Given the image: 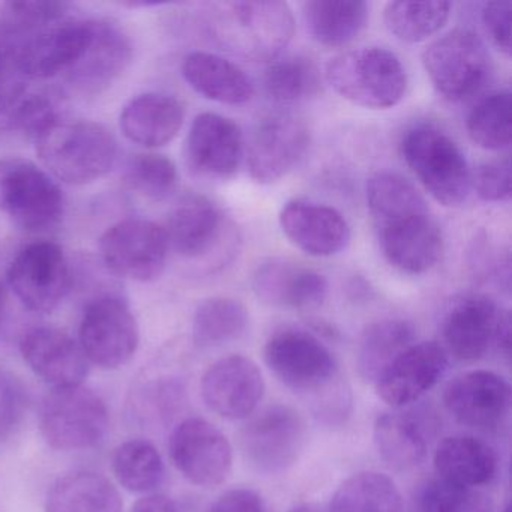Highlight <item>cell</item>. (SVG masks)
Wrapping results in <instances>:
<instances>
[{
    "instance_id": "obj_30",
    "label": "cell",
    "mask_w": 512,
    "mask_h": 512,
    "mask_svg": "<svg viewBox=\"0 0 512 512\" xmlns=\"http://www.w3.org/2000/svg\"><path fill=\"white\" fill-rule=\"evenodd\" d=\"M368 11V5L361 0H310L302 7V19L316 43L343 47L362 34Z\"/></svg>"
},
{
    "instance_id": "obj_17",
    "label": "cell",
    "mask_w": 512,
    "mask_h": 512,
    "mask_svg": "<svg viewBox=\"0 0 512 512\" xmlns=\"http://www.w3.org/2000/svg\"><path fill=\"white\" fill-rule=\"evenodd\" d=\"M443 404L466 427L496 430L508 416L511 386L493 371H467L445 386Z\"/></svg>"
},
{
    "instance_id": "obj_48",
    "label": "cell",
    "mask_w": 512,
    "mask_h": 512,
    "mask_svg": "<svg viewBox=\"0 0 512 512\" xmlns=\"http://www.w3.org/2000/svg\"><path fill=\"white\" fill-rule=\"evenodd\" d=\"M130 512H178V508L169 497L163 494H152L140 499Z\"/></svg>"
},
{
    "instance_id": "obj_26",
    "label": "cell",
    "mask_w": 512,
    "mask_h": 512,
    "mask_svg": "<svg viewBox=\"0 0 512 512\" xmlns=\"http://www.w3.org/2000/svg\"><path fill=\"white\" fill-rule=\"evenodd\" d=\"M184 119V104L175 97L143 94L122 110L121 130L136 145L148 149L161 148L178 136Z\"/></svg>"
},
{
    "instance_id": "obj_11",
    "label": "cell",
    "mask_w": 512,
    "mask_h": 512,
    "mask_svg": "<svg viewBox=\"0 0 512 512\" xmlns=\"http://www.w3.org/2000/svg\"><path fill=\"white\" fill-rule=\"evenodd\" d=\"M139 343L136 317L121 298L103 296L85 308L79 344L89 364L104 370L124 367L136 355Z\"/></svg>"
},
{
    "instance_id": "obj_19",
    "label": "cell",
    "mask_w": 512,
    "mask_h": 512,
    "mask_svg": "<svg viewBox=\"0 0 512 512\" xmlns=\"http://www.w3.org/2000/svg\"><path fill=\"white\" fill-rule=\"evenodd\" d=\"M448 368L445 347L434 341L413 343L374 382L377 395L394 409L415 403L437 385Z\"/></svg>"
},
{
    "instance_id": "obj_4",
    "label": "cell",
    "mask_w": 512,
    "mask_h": 512,
    "mask_svg": "<svg viewBox=\"0 0 512 512\" xmlns=\"http://www.w3.org/2000/svg\"><path fill=\"white\" fill-rule=\"evenodd\" d=\"M326 80L341 98L364 109H392L407 89L406 68L394 53L380 47L335 56L326 65Z\"/></svg>"
},
{
    "instance_id": "obj_38",
    "label": "cell",
    "mask_w": 512,
    "mask_h": 512,
    "mask_svg": "<svg viewBox=\"0 0 512 512\" xmlns=\"http://www.w3.org/2000/svg\"><path fill=\"white\" fill-rule=\"evenodd\" d=\"M116 479L131 493H149L164 479V463L158 449L148 440L133 439L116 448L112 458Z\"/></svg>"
},
{
    "instance_id": "obj_2",
    "label": "cell",
    "mask_w": 512,
    "mask_h": 512,
    "mask_svg": "<svg viewBox=\"0 0 512 512\" xmlns=\"http://www.w3.org/2000/svg\"><path fill=\"white\" fill-rule=\"evenodd\" d=\"M295 17L286 2L244 0L215 8L212 31L218 43L242 59L272 62L295 35Z\"/></svg>"
},
{
    "instance_id": "obj_32",
    "label": "cell",
    "mask_w": 512,
    "mask_h": 512,
    "mask_svg": "<svg viewBox=\"0 0 512 512\" xmlns=\"http://www.w3.org/2000/svg\"><path fill=\"white\" fill-rule=\"evenodd\" d=\"M374 443L383 461L397 470L413 469L427 457L424 428L409 413L385 412L377 416Z\"/></svg>"
},
{
    "instance_id": "obj_49",
    "label": "cell",
    "mask_w": 512,
    "mask_h": 512,
    "mask_svg": "<svg viewBox=\"0 0 512 512\" xmlns=\"http://www.w3.org/2000/svg\"><path fill=\"white\" fill-rule=\"evenodd\" d=\"M4 26L0 25V71L10 67L16 62L17 43Z\"/></svg>"
},
{
    "instance_id": "obj_16",
    "label": "cell",
    "mask_w": 512,
    "mask_h": 512,
    "mask_svg": "<svg viewBox=\"0 0 512 512\" xmlns=\"http://www.w3.org/2000/svg\"><path fill=\"white\" fill-rule=\"evenodd\" d=\"M200 391L212 412L221 418L239 421L256 412L265 395V380L253 359L230 355L206 370Z\"/></svg>"
},
{
    "instance_id": "obj_8",
    "label": "cell",
    "mask_w": 512,
    "mask_h": 512,
    "mask_svg": "<svg viewBox=\"0 0 512 512\" xmlns=\"http://www.w3.org/2000/svg\"><path fill=\"white\" fill-rule=\"evenodd\" d=\"M422 64L436 91L454 103L478 94L491 73L484 41L467 29H454L428 44Z\"/></svg>"
},
{
    "instance_id": "obj_6",
    "label": "cell",
    "mask_w": 512,
    "mask_h": 512,
    "mask_svg": "<svg viewBox=\"0 0 512 512\" xmlns=\"http://www.w3.org/2000/svg\"><path fill=\"white\" fill-rule=\"evenodd\" d=\"M64 206V194L46 170L26 158H0V212L17 227L46 232L61 221Z\"/></svg>"
},
{
    "instance_id": "obj_43",
    "label": "cell",
    "mask_w": 512,
    "mask_h": 512,
    "mask_svg": "<svg viewBox=\"0 0 512 512\" xmlns=\"http://www.w3.org/2000/svg\"><path fill=\"white\" fill-rule=\"evenodd\" d=\"M59 122L56 107L46 95L26 94L7 121L8 128L23 131L37 140L50 127Z\"/></svg>"
},
{
    "instance_id": "obj_46",
    "label": "cell",
    "mask_w": 512,
    "mask_h": 512,
    "mask_svg": "<svg viewBox=\"0 0 512 512\" xmlns=\"http://www.w3.org/2000/svg\"><path fill=\"white\" fill-rule=\"evenodd\" d=\"M511 16L512 4L509 0L488 2L482 8V23L491 43L503 53L511 56Z\"/></svg>"
},
{
    "instance_id": "obj_20",
    "label": "cell",
    "mask_w": 512,
    "mask_h": 512,
    "mask_svg": "<svg viewBox=\"0 0 512 512\" xmlns=\"http://www.w3.org/2000/svg\"><path fill=\"white\" fill-rule=\"evenodd\" d=\"M244 136L232 119L202 113L194 119L185 142V157L194 172L209 178H229L244 158Z\"/></svg>"
},
{
    "instance_id": "obj_51",
    "label": "cell",
    "mask_w": 512,
    "mask_h": 512,
    "mask_svg": "<svg viewBox=\"0 0 512 512\" xmlns=\"http://www.w3.org/2000/svg\"><path fill=\"white\" fill-rule=\"evenodd\" d=\"M290 512H323L322 509L317 508L316 505H299L293 508Z\"/></svg>"
},
{
    "instance_id": "obj_50",
    "label": "cell",
    "mask_w": 512,
    "mask_h": 512,
    "mask_svg": "<svg viewBox=\"0 0 512 512\" xmlns=\"http://www.w3.org/2000/svg\"><path fill=\"white\" fill-rule=\"evenodd\" d=\"M494 343L497 344L500 352L505 353L506 356L509 355V347H511V316H509L508 310L500 311Z\"/></svg>"
},
{
    "instance_id": "obj_44",
    "label": "cell",
    "mask_w": 512,
    "mask_h": 512,
    "mask_svg": "<svg viewBox=\"0 0 512 512\" xmlns=\"http://www.w3.org/2000/svg\"><path fill=\"white\" fill-rule=\"evenodd\" d=\"M479 199L484 202L499 203L511 197V163L509 158L488 161L481 164L472 176Z\"/></svg>"
},
{
    "instance_id": "obj_22",
    "label": "cell",
    "mask_w": 512,
    "mask_h": 512,
    "mask_svg": "<svg viewBox=\"0 0 512 512\" xmlns=\"http://www.w3.org/2000/svg\"><path fill=\"white\" fill-rule=\"evenodd\" d=\"M280 227L286 238L308 256H335L350 242L346 218L337 209L320 203H286L280 212Z\"/></svg>"
},
{
    "instance_id": "obj_52",
    "label": "cell",
    "mask_w": 512,
    "mask_h": 512,
    "mask_svg": "<svg viewBox=\"0 0 512 512\" xmlns=\"http://www.w3.org/2000/svg\"><path fill=\"white\" fill-rule=\"evenodd\" d=\"M5 311V290L4 287L0 286V323H2V317H4Z\"/></svg>"
},
{
    "instance_id": "obj_1",
    "label": "cell",
    "mask_w": 512,
    "mask_h": 512,
    "mask_svg": "<svg viewBox=\"0 0 512 512\" xmlns=\"http://www.w3.org/2000/svg\"><path fill=\"white\" fill-rule=\"evenodd\" d=\"M367 205L389 265L412 275L436 266L442 230L415 185L397 173H376L367 182Z\"/></svg>"
},
{
    "instance_id": "obj_21",
    "label": "cell",
    "mask_w": 512,
    "mask_h": 512,
    "mask_svg": "<svg viewBox=\"0 0 512 512\" xmlns=\"http://www.w3.org/2000/svg\"><path fill=\"white\" fill-rule=\"evenodd\" d=\"M20 352L29 368L53 389L82 385L88 377L89 361L82 347L61 329H29L20 341Z\"/></svg>"
},
{
    "instance_id": "obj_53",
    "label": "cell",
    "mask_w": 512,
    "mask_h": 512,
    "mask_svg": "<svg viewBox=\"0 0 512 512\" xmlns=\"http://www.w3.org/2000/svg\"><path fill=\"white\" fill-rule=\"evenodd\" d=\"M502 512H511V509H509V508H505V509H503V511H502Z\"/></svg>"
},
{
    "instance_id": "obj_42",
    "label": "cell",
    "mask_w": 512,
    "mask_h": 512,
    "mask_svg": "<svg viewBox=\"0 0 512 512\" xmlns=\"http://www.w3.org/2000/svg\"><path fill=\"white\" fill-rule=\"evenodd\" d=\"M70 5L55 0L7 2L2 8V26L11 35L35 34L64 19Z\"/></svg>"
},
{
    "instance_id": "obj_12",
    "label": "cell",
    "mask_w": 512,
    "mask_h": 512,
    "mask_svg": "<svg viewBox=\"0 0 512 512\" xmlns=\"http://www.w3.org/2000/svg\"><path fill=\"white\" fill-rule=\"evenodd\" d=\"M166 230L140 218H128L110 227L100 241L101 257L119 277L139 283L158 280L169 256Z\"/></svg>"
},
{
    "instance_id": "obj_10",
    "label": "cell",
    "mask_w": 512,
    "mask_h": 512,
    "mask_svg": "<svg viewBox=\"0 0 512 512\" xmlns=\"http://www.w3.org/2000/svg\"><path fill=\"white\" fill-rule=\"evenodd\" d=\"M307 440L301 413L283 404L250 416L239 431L245 461L262 475H280L298 461Z\"/></svg>"
},
{
    "instance_id": "obj_45",
    "label": "cell",
    "mask_w": 512,
    "mask_h": 512,
    "mask_svg": "<svg viewBox=\"0 0 512 512\" xmlns=\"http://www.w3.org/2000/svg\"><path fill=\"white\" fill-rule=\"evenodd\" d=\"M25 410L22 383L11 371L0 365V440L10 436Z\"/></svg>"
},
{
    "instance_id": "obj_24",
    "label": "cell",
    "mask_w": 512,
    "mask_h": 512,
    "mask_svg": "<svg viewBox=\"0 0 512 512\" xmlns=\"http://www.w3.org/2000/svg\"><path fill=\"white\" fill-rule=\"evenodd\" d=\"M133 58L130 38L119 26L104 20H91V37L82 58L68 71V79L82 91L109 88L124 74Z\"/></svg>"
},
{
    "instance_id": "obj_9",
    "label": "cell",
    "mask_w": 512,
    "mask_h": 512,
    "mask_svg": "<svg viewBox=\"0 0 512 512\" xmlns=\"http://www.w3.org/2000/svg\"><path fill=\"white\" fill-rule=\"evenodd\" d=\"M263 358L281 383L301 394L319 395L338 379V364L331 350L310 332L287 328L266 341Z\"/></svg>"
},
{
    "instance_id": "obj_34",
    "label": "cell",
    "mask_w": 512,
    "mask_h": 512,
    "mask_svg": "<svg viewBox=\"0 0 512 512\" xmlns=\"http://www.w3.org/2000/svg\"><path fill=\"white\" fill-rule=\"evenodd\" d=\"M329 512H404L403 497L389 476L356 473L337 488Z\"/></svg>"
},
{
    "instance_id": "obj_29",
    "label": "cell",
    "mask_w": 512,
    "mask_h": 512,
    "mask_svg": "<svg viewBox=\"0 0 512 512\" xmlns=\"http://www.w3.org/2000/svg\"><path fill=\"white\" fill-rule=\"evenodd\" d=\"M497 466L496 451L473 436L446 437L434 452V469L439 479L461 487L479 488L490 484Z\"/></svg>"
},
{
    "instance_id": "obj_7",
    "label": "cell",
    "mask_w": 512,
    "mask_h": 512,
    "mask_svg": "<svg viewBox=\"0 0 512 512\" xmlns=\"http://www.w3.org/2000/svg\"><path fill=\"white\" fill-rule=\"evenodd\" d=\"M40 428L47 445L58 451L95 448L109 430V410L83 385L56 388L44 398Z\"/></svg>"
},
{
    "instance_id": "obj_41",
    "label": "cell",
    "mask_w": 512,
    "mask_h": 512,
    "mask_svg": "<svg viewBox=\"0 0 512 512\" xmlns=\"http://www.w3.org/2000/svg\"><path fill=\"white\" fill-rule=\"evenodd\" d=\"M490 496L479 488L461 487L443 479L425 485L421 494V512H490Z\"/></svg>"
},
{
    "instance_id": "obj_27",
    "label": "cell",
    "mask_w": 512,
    "mask_h": 512,
    "mask_svg": "<svg viewBox=\"0 0 512 512\" xmlns=\"http://www.w3.org/2000/svg\"><path fill=\"white\" fill-rule=\"evenodd\" d=\"M169 245L187 259L205 256L223 230V214L208 197L190 194L170 214L166 229Z\"/></svg>"
},
{
    "instance_id": "obj_13",
    "label": "cell",
    "mask_w": 512,
    "mask_h": 512,
    "mask_svg": "<svg viewBox=\"0 0 512 512\" xmlns=\"http://www.w3.org/2000/svg\"><path fill=\"white\" fill-rule=\"evenodd\" d=\"M8 284L28 310H56L71 289L70 265L64 250L47 241L23 248L8 269Z\"/></svg>"
},
{
    "instance_id": "obj_37",
    "label": "cell",
    "mask_w": 512,
    "mask_h": 512,
    "mask_svg": "<svg viewBox=\"0 0 512 512\" xmlns=\"http://www.w3.org/2000/svg\"><path fill=\"white\" fill-rule=\"evenodd\" d=\"M266 94L281 104L299 103L316 97L322 89L320 70L307 56H287L272 61L263 77Z\"/></svg>"
},
{
    "instance_id": "obj_5",
    "label": "cell",
    "mask_w": 512,
    "mask_h": 512,
    "mask_svg": "<svg viewBox=\"0 0 512 512\" xmlns=\"http://www.w3.org/2000/svg\"><path fill=\"white\" fill-rule=\"evenodd\" d=\"M401 152L428 194L446 208L466 202L472 173L460 146L433 125H416L404 134Z\"/></svg>"
},
{
    "instance_id": "obj_15",
    "label": "cell",
    "mask_w": 512,
    "mask_h": 512,
    "mask_svg": "<svg viewBox=\"0 0 512 512\" xmlns=\"http://www.w3.org/2000/svg\"><path fill=\"white\" fill-rule=\"evenodd\" d=\"M310 146L307 125L289 113L266 116L254 128L247 145V166L259 184H272L292 172Z\"/></svg>"
},
{
    "instance_id": "obj_31",
    "label": "cell",
    "mask_w": 512,
    "mask_h": 512,
    "mask_svg": "<svg viewBox=\"0 0 512 512\" xmlns=\"http://www.w3.org/2000/svg\"><path fill=\"white\" fill-rule=\"evenodd\" d=\"M46 512H122L121 494L100 473H68L50 487Z\"/></svg>"
},
{
    "instance_id": "obj_47",
    "label": "cell",
    "mask_w": 512,
    "mask_h": 512,
    "mask_svg": "<svg viewBox=\"0 0 512 512\" xmlns=\"http://www.w3.org/2000/svg\"><path fill=\"white\" fill-rule=\"evenodd\" d=\"M208 512H268L262 496L250 488H233L221 494Z\"/></svg>"
},
{
    "instance_id": "obj_23",
    "label": "cell",
    "mask_w": 512,
    "mask_h": 512,
    "mask_svg": "<svg viewBox=\"0 0 512 512\" xmlns=\"http://www.w3.org/2000/svg\"><path fill=\"white\" fill-rule=\"evenodd\" d=\"M253 289L266 304L292 310L319 308L329 292L322 274L284 259H269L257 266Z\"/></svg>"
},
{
    "instance_id": "obj_39",
    "label": "cell",
    "mask_w": 512,
    "mask_h": 512,
    "mask_svg": "<svg viewBox=\"0 0 512 512\" xmlns=\"http://www.w3.org/2000/svg\"><path fill=\"white\" fill-rule=\"evenodd\" d=\"M470 140L485 151L508 149L512 140L511 92H493L482 98L466 122Z\"/></svg>"
},
{
    "instance_id": "obj_3",
    "label": "cell",
    "mask_w": 512,
    "mask_h": 512,
    "mask_svg": "<svg viewBox=\"0 0 512 512\" xmlns=\"http://www.w3.org/2000/svg\"><path fill=\"white\" fill-rule=\"evenodd\" d=\"M40 160L59 181L86 185L104 178L118 158V143L97 122H56L37 140Z\"/></svg>"
},
{
    "instance_id": "obj_40",
    "label": "cell",
    "mask_w": 512,
    "mask_h": 512,
    "mask_svg": "<svg viewBox=\"0 0 512 512\" xmlns=\"http://www.w3.org/2000/svg\"><path fill=\"white\" fill-rule=\"evenodd\" d=\"M178 169L166 155L139 154L131 158L125 172V182L145 199L161 202L175 193Z\"/></svg>"
},
{
    "instance_id": "obj_28",
    "label": "cell",
    "mask_w": 512,
    "mask_h": 512,
    "mask_svg": "<svg viewBox=\"0 0 512 512\" xmlns=\"http://www.w3.org/2000/svg\"><path fill=\"white\" fill-rule=\"evenodd\" d=\"M182 74L197 94L215 103L242 106L254 95L253 82L245 71L212 53H190L182 64Z\"/></svg>"
},
{
    "instance_id": "obj_33",
    "label": "cell",
    "mask_w": 512,
    "mask_h": 512,
    "mask_svg": "<svg viewBox=\"0 0 512 512\" xmlns=\"http://www.w3.org/2000/svg\"><path fill=\"white\" fill-rule=\"evenodd\" d=\"M415 343L412 323L386 319L371 323L359 341L358 370L365 382H376L385 368Z\"/></svg>"
},
{
    "instance_id": "obj_14",
    "label": "cell",
    "mask_w": 512,
    "mask_h": 512,
    "mask_svg": "<svg viewBox=\"0 0 512 512\" xmlns=\"http://www.w3.org/2000/svg\"><path fill=\"white\" fill-rule=\"evenodd\" d=\"M170 458L176 469L191 484L217 487L229 478L233 449L229 439L211 422L188 418L173 430L169 442Z\"/></svg>"
},
{
    "instance_id": "obj_18",
    "label": "cell",
    "mask_w": 512,
    "mask_h": 512,
    "mask_svg": "<svg viewBox=\"0 0 512 512\" xmlns=\"http://www.w3.org/2000/svg\"><path fill=\"white\" fill-rule=\"evenodd\" d=\"M89 37L91 20L55 23L17 43V67L29 80L52 79L68 73L82 58Z\"/></svg>"
},
{
    "instance_id": "obj_35",
    "label": "cell",
    "mask_w": 512,
    "mask_h": 512,
    "mask_svg": "<svg viewBox=\"0 0 512 512\" xmlns=\"http://www.w3.org/2000/svg\"><path fill=\"white\" fill-rule=\"evenodd\" d=\"M250 322L247 308L238 299L215 296L197 307L193 340L202 349L232 343L245 334Z\"/></svg>"
},
{
    "instance_id": "obj_36",
    "label": "cell",
    "mask_w": 512,
    "mask_h": 512,
    "mask_svg": "<svg viewBox=\"0 0 512 512\" xmlns=\"http://www.w3.org/2000/svg\"><path fill=\"white\" fill-rule=\"evenodd\" d=\"M451 8L449 2H389L383 20L397 40L416 44L433 37L446 25Z\"/></svg>"
},
{
    "instance_id": "obj_25",
    "label": "cell",
    "mask_w": 512,
    "mask_h": 512,
    "mask_svg": "<svg viewBox=\"0 0 512 512\" xmlns=\"http://www.w3.org/2000/svg\"><path fill=\"white\" fill-rule=\"evenodd\" d=\"M499 308L488 296L469 295L458 299L443 320L446 353L458 361H478L494 343Z\"/></svg>"
}]
</instances>
